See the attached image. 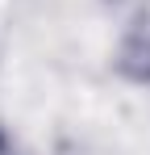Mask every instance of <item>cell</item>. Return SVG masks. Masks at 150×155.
Masks as SVG:
<instances>
[{
  "mask_svg": "<svg viewBox=\"0 0 150 155\" xmlns=\"http://www.w3.org/2000/svg\"><path fill=\"white\" fill-rule=\"evenodd\" d=\"M0 155H21V147H17V138L8 134V126L0 122Z\"/></svg>",
  "mask_w": 150,
  "mask_h": 155,
  "instance_id": "7a4b0ae2",
  "label": "cell"
},
{
  "mask_svg": "<svg viewBox=\"0 0 150 155\" xmlns=\"http://www.w3.org/2000/svg\"><path fill=\"white\" fill-rule=\"evenodd\" d=\"M113 71L138 88H150V29L133 25L121 34L117 51H113Z\"/></svg>",
  "mask_w": 150,
  "mask_h": 155,
  "instance_id": "6da1fadb",
  "label": "cell"
}]
</instances>
